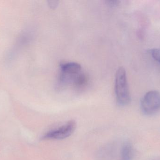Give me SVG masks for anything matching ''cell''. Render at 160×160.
<instances>
[{
  "label": "cell",
  "mask_w": 160,
  "mask_h": 160,
  "mask_svg": "<svg viewBox=\"0 0 160 160\" xmlns=\"http://www.w3.org/2000/svg\"><path fill=\"white\" fill-rule=\"evenodd\" d=\"M115 93L117 102L121 106L128 105L131 101V95L128 84L127 72L123 67L117 70L115 80Z\"/></svg>",
  "instance_id": "cell-1"
},
{
  "label": "cell",
  "mask_w": 160,
  "mask_h": 160,
  "mask_svg": "<svg viewBox=\"0 0 160 160\" xmlns=\"http://www.w3.org/2000/svg\"><path fill=\"white\" fill-rule=\"evenodd\" d=\"M141 109L146 115H152L160 110V93L156 90L148 91L141 101Z\"/></svg>",
  "instance_id": "cell-2"
},
{
  "label": "cell",
  "mask_w": 160,
  "mask_h": 160,
  "mask_svg": "<svg viewBox=\"0 0 160 160\" xmlns=\"http://www.w3.org/2000/svg\"><path fill=\"white\" fill-rule=\"evenodd\" d=\"M60 80L61 83L67 84L73 82L75 84L77 79L82 73L81 65L75 62H68L61 64Z\"/></svg>",
  "instance_id": "cell-3"
},
{
  "label": "cell",
  "mask_w": 160,
  "mask_h": 160,
  "mask_svg": "<svg viewBox=\"0 0 160 160\" xmlns=\"http://www.w3.org/2000/svg\"><path fill=\"white\" fill-rule=\"evenodd\" d=\"M76 121L70 120L60 127L52 130L44 134L42 140H61L66 139L71 136L76 130Z\"/></svg>",
  "instance_id": "cell-4"
},
{
  "label": "cell",
  "mask_w": 160,
  "mask_h": 160,
  "mask_svg": "<svg viewBox=\"0 0 160 160\" xmlns=\"http://www.w3.org/2000/svg\"><path fill=\"white\" fill-rule=\"evenodd\" d=\"M133 157V149L128 143L125 144L122 148L120 160H132Z\"/></svg>",
  "instance_id": "cell-5"
},
{
  "label": "cell",
  "mask_w": 160,
  "mask_h": 160,
  "mask_svg": "<svg viewBox=\"0 0 160 160\" xmlns=\"http://www.w3.org/2000/svg\"><path fill=\"white\" fill-rule=\"evenodd\" d=\"M98 157L101 159L103 160H109L112 157V147L108 146L102 148L99 153Z\"/></svg>",
  "instance_id": "cell-6"
},
{
  "label": "cell",
  "mask_w": 160,
  "mask_h": 160,
  "mask_svg": "<svg viewBox=\"0 0 160 160\" xmlns=\"http://www.w3.org/2000/svg\"><path fill=\"white\" fill-rule=\"evenodd\" d=\"M148 52L155 61L160 64V49H151L148 50Z\"/></svg>",
  "instance_id": "cell-7"
},
{
  "label": "cell",
  "mask_w": 160,
  "mask_h": 160,
  "mask_svg": "<svg viewBox=\"0 0 160 160\" xmlns=\"http://www.w3.org/2000/svg\"><path fill=\"white\" fill-rule=\"evenodd\" d=\"M59 2L57 1H48V4L51 8H54L58 6Z\"/></svg>",
  "instance_id": "cell-8"
},
{
  "label": "cell",
  "mask_w": 160,
  "mask_h": 160,
  "mask_svg": "<svg viewBox=\"0 0 160 160\" xmlns=\"http://www.w3.org/2000/svg\"><path fill=\"white\" fill-rule=\"evenodd\" d=\"M106 2L108 5L112 7L116 6L120 3V2L118 1H106Z\"/></svg>",
  "instance_id": "cell-9"
}]
</instances>
